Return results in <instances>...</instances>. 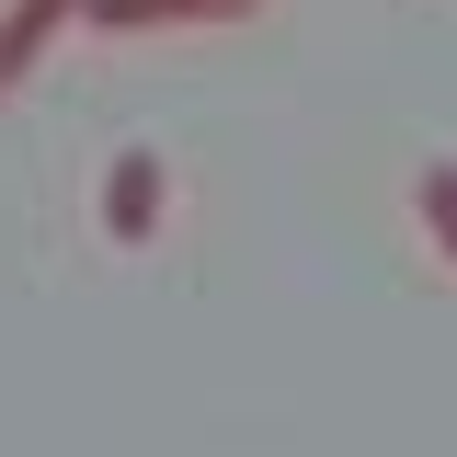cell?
I'll use <instances>...</instances> for the list:
<instances>
[{
    "label": "cell",
    "mask_w": 457,
    "mask_h": 457,
    "mask_svg": "<svg viewBox=\"0 0 457 457\" xmlns=\"http://www.w3.org/2000/svg\"><path fill=\"white\" fill-rule=\"evenodd\" d=\"M57 23H92V0H0V92L35 80V57L57 46Z\"/></svg>",
    "instance_id": "obj_2"
},
{
    "label": "cell",
    "mask_w": 457,
    "mask_h": 457,
    "mask_svg": "<svg viewBox=\"0 0 457 457\" xmlns=\"http://www.w3.org/2000/svg\"><path fill=\"white\" fill-rule=\"evenodd\" d=\"M161 206H171V161L149 137H126L104 161V240L114 252H137V240H161Z\"/></svg>",
    "instance_id": "obj_1"
},
{
    "label": "cell",
    "mask_w": 457,
    "mask_h": 457,
    "mask_svg": "<svg viewBox=\"0 0 457 457\" xmlns=\"http://www.w3.org/2000/svg\"><path fill=\"white\" fill-rule=\"evenodd\" d=\"M411 206H423V228H435V252H446V275H457V161L411 171Z\"/></svg>",
    "instance_id": "obj_4"
},
{
    "label": "cell",
    "mask_w": 457,
    "mask_h": 457,
    "mask_svg": "<svg viewBox=\"0 0 457 457\" xmlns=\"http://www.w3.org/2000/svg\"><path fill=\"white\" fill-rule=\"evenodd\" d=\"M263 0H92L104 35H161V23H252Z\"/></svg>",
    "instance_id": "obj_3"
}]
</instances>
